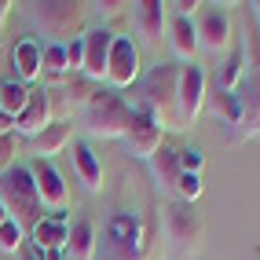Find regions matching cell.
Listing matches in <instances>:
<instances>
[{
  "instance_id": "9",
  "label": "cell",
  "mask_w": 260,
  "mask_h": 260,
  "mask_svg": "<svg viewBox=\"0 0 260 260\" xmlns=\"http://www.w3.org/2000/svg\"><path fill=\"white\" fill-rule=\"evenodd\" d=\"M140 81V44L132 37H117L110 44V59H107V84L114 88H132Z\"/></svg>"
},
{
  "instance_id": "25",
  "label": "cell",
  "mask_w": 260,
  "mask_h": 260,
  "mask_svg": "<svg viewBox=\"0 0 260 260\" xmlns=\"http://www.w3.org/2000/svg\"><path fill=\"white\" fill-rule=\"evenodd\" d=\"M26 103H29V88L22 81H0V110H4L11 121L26 110Z\"/></svg>"
},
{
  "instance_id": "23",
  "label": "cell",
  "mask_w": 260,
  "mask_h": 260,
  "mask_svg": "<svg viewBox=\"0 0 260 260\" xmlns=\"http://www.w3.org/2000/svg\"><path fill=\"white\" fill-rule=\"evenodd\" d=\"M66 143H70V125H55V121H51L41 136H33V150H37V158H44V161H51Z\"/></svg>"
},
{
  "instance_id": "11",
  "label": "cell",
  "mask_w": 260,
  "mask_h": 260,
  "mask_svg": "<svg viewBox=\"0 0 260 260\" xmlns=\"http://www.w3.org/2000/svg\"><path fill=\"white\" fill-rule=\"evenodd\" d=\"M29 172H33V183H37L41 205H44V209L62 213V209H66V198H70V190H66V180H62V172L55 169V161L37 158V161L29 165Z\"/></svg>"
},
{
  "instance_id": "26",
  "label": "cell",
  "mask_w": 260,
  "mask_h": 260,
  "mask_svg": "<svg viewBox=\"0 0 260 260\" xmlns=\"http://www.w3.org/2000/svg\"><path fill=\"white\" fill-rule=\"evenodd\" d=\"M150 161H154V176H158L165 187H176V180H180V150L161 147Z\"/></svg>"
},
{
  "instance_id": "31",
  "label": "cell",
  "mask_w": 260,
  "mask_h": 260,
  "mask_svg": "<svg viewBox=\"0 0 260 260\" xmlns=\"http://www.w3.org/2000/svg\"><path fill=\"white\" fill-rule=\"evenodd\" d=\"M66 62H70V74H77L81 66H84V41L81 37L66 44Z\"/></svg>"
},
{
  "instance_id": "19",
  "label": "cell",
  "mask_w": 260,
  "mask_h": 260,
  "mask_svg": "<svg viewBox=\"0 0 260 260\" xmlns=\"http://www.w3.org/2000/svg\"><path fill=\"white\" fill-rule=\"evenodd\" d=\"M132 19L147 41H158L161 26H165V4L161 0H140V4H132Z\"/></svg>"
},
{
  "instance_id": "27",
  "label": "cell",
  "mask_w": 260,
  "mask_h": 260,
  "mask_svg": "<svg viewBox=\"0 0 260 260\" xmlns=\"http://www.w3.org/2000/svg\"><path fill=\"white\" fill-rule=\"evenodd\" d=\"M172 190L180 194V202L194 205L198 194H202V172H180V180H176V187H172Z\"/></svg>"
},
{
  "instance_id": "18",
  "label": "cell",
  "mask_w": 260,
  "mask_h": 260,
  "mask_svg": "<svg viewBox=\"0 0 260 260\" xmlns=\"http://www.w3.org/2000/svg\"><path fill=\"white\" fill-rule=\"evenodd\" d=\"M74 169H77V176L81 183L88 187V190H99L103 187V161H99V154L92 150V143H74Z\"/></svg>"
},
{
  "instance_id": "21",
  "label": "cell",
  "mask_w": 260,
  "mask_h": 260,
  "mask_svg": "<svg viewBox=\"0 0 260 260\" xmlns=\"http://www.w3.org/2000/svg\"><path fill=\"white\" fill-rule=\"evenodd\" d=\"M205 103H209V110L216 114V121H223V125H242V99L238 92H223L213 84V92L205 95Z\"/></svg>"
},
{
  "instance_id": "10",
  "label": "cell",
  "mask_w": 260,
  "mask_h": 260,
  "mask_svg": "<svg viewBox=\"0 0 260 260\" xmlns=\"http://www.w3.org/2000/svg\"><path fill=\"white\" fill-rule=\"evenodd\" d=\"M194 29H198V48H205V51H213V55H220V51H228L231 48V15L223 11L220 4H209L202 11V19L194 22Z\"/></svg>"
},
{
  "instance_id": "1",
  "label": "cell",
  "mask_w": 260,
  "mask_h": 260,
  "mask_svg": "<svg viewBox=\"0 0 260 260\" xmlns=\"http://www.w3.org/2000/svg\"><path fill=\"white\" fill-rule=\"evenodd\" d=\"M26 15L48 37V44H70L84 29L88 4H77V0H44V4H26Z\"/></svg>"
},
{
  "instance_id": "15",
  "label": "cell",
  "mask_w": 260,
  "mask_h": 260,
  "mask_svg": "<svg viewBox=\"0 0 260 260\" xmlns=\"http://www.w3.org/2000/svg\"><path fill=\"white\" fill-rule=\"evenodd\" d=\"M66 235H70V216L66 213H51L33 228V249L51 253V249H66Z\"/></svg>"
},
{
  "instance_id": "14",
  "label": "cell",
  "mask_w": 260,
  "mask_h": 260,
  "mask_svg": "<svg viewBox=\"0 0 260 260\" xmlns=\"http://www.w3.org/2000/svg\"><path fill=\"white\" fill-rule=\"evenodd\" d=\"M165 228H169V238L172 242H180V246H194L202 223H198L194 209H190L187 202H172L169 209H165Z\"/></svg>"
},
{
  "instance_id": "34",
  "label": "cell",
  "mask_w": 260,
  "mask_h": 260,
  "mask_svg": "<svg viewBox=\"0 0 260 260\" xmlns=\"http://www.w3.org/2000/svg\"><path fill=\"white\" fill-rule=\"evenodd\" d=\"M4 220H11V213H8V205L0 202V223H4Z\"/></svg>"
},
{
  "instance_id": "16",
  "label": "cell",
  "mask_w": 260,
  "mask_h": 260,
  "mask_svg": "<svg viewBox=\"0 0 260 260\" xmlns=\"http://www.w3.org/2000/svg\"><path fill=\"white\" fill-rule=\"evenodd\" d=\"M41 55H44V44H41V41H33V37H22L19 44L11 48L15 77H19L26 88H29V81H37V77H41Z\"/></svg>"
},
{
  "instance_id": "8",
  "label": "cell",
  "mask_w": 260,
  "mask_h": 260,
  "mask_svg": "<svg viewBox=\"0 0 260 260\" xmlns=\"http://www.w3.org/2000/svg\"><path fill=\"white\" fill-rule=\"evenodd\" d=\"M125 147H128L132 158H143V161H150L154 154L165 147V128L154 121L150 110L132 107V125H128V132H125Z\"/></svg>"
},
{
  "instance_id": "7",
  "label": "cell",
  "mask_w": 260,
  "mask_h": 260,
  "mask_svg": "<svg viewBox=\"0 0 260 260\" xmlns=\"http://www.w3.org/2000/svg\"><path fill=\"white\" fill-rule=\"evenodd\" d=\"M205 95H209V74H205V66L183 62L180 77H176V114H180L183 128L198 121V114L205 107Z\"/></svg>"
},
{
  "instance_id": "30",
  "label": "cell",
  "mask_w": 260,
  "mask_h": 260,
  "mask_svg": "<svg viewBox=\"0 0 260 260\" xmlns=\"http://www.w3.org/2000/svg\"><path fill=\"white\" fill-rule=\"evenodd\" d=\"M8 169H15V132L0 136V176H4Z\"/></svg>"
},
{
  "instance_id": "4",
  "label": "cell",
  "mask_w": 260,
  "mask_h": 260,
  "mask_svg": "<svg viewBox=\"0 0 260 260\" xmlns=\"http://www.w3.org/2000/svg\"><path fill=\"white\" fill-rule=\"evenodd\" d=\"M176 77H180V66L161 62V66H154L150 77L143 81V103L140 107L150 110L161 128H183L180 114H176Z\"/></svg>"
},
{
  "instance_id": "2",
  "label": "cell",
  "mask_w": 260,
  "mask_h": 260,
  "mask_svg": "<svg viewBox=\"0 0 260 260\" xmlns=\"http://www.w3.org/2000/svg\"><path fill=\"white\" fill-rule=\"evenodd\" d=\"M0 202L8 205L11 220L19 223V228H37L44 220V205H41V194H37V183H33V172L29 165H15L4 172V180H0Z\"/></svg>"
},
{
  "instance_id": "17",
  "label": "cell",
  "mask_w": 260,
  "mask_h": 260,
  "mask_svg": "<svg viewBox=\"0 0 260 260\" xmlns=\"http://www.w3.org/2000/svg\"><path fill=\"white\" fill-rule=\"evenodd\" d=\"M95 249H99L95 228L84 216L74 220L70 223V235H66V256H70V260H95Z\"/></svg>"
},
{
  "instance_id": "29",
  "label": "cell",
  "mask_w": 260,
  "mask_h": 260,
  "mask_svg": "<svg viewBox=\"0 0 260 260\" xmlns=\"http://www.w3.org/2000/svg\"><path fill=\"white\" fill-rule=\"evenodd\" d=\"M202 165H205V154L198 147L180 150V172H202Z\"/></svg>"
},
{
  "instance_id": "22",
  "label": "cell",
  "mask_w": 260,
  "mask_h": 260,
  "mask_svg": "<svg viewBox=\"0 0 260 260\" xmlns=\"http://www.w3.org/2000/svg\"><path fill=\"white\" fill-rule=\"evenodd\" d=\"M172 51L183 59V62H194V51H198V29L190 19L183 15H172Z\"/></svg>"
},
{
  "instance_id": "36",
  "label": "cell",
  "mask_w": 260,
  "mask_h": 260,
  "mask_svg": "<svg viewBox=\"0 0 260 260\" xmlns=\"http://www.w3.org/2000/svg\"><path fill=\"white\" fill-rule=\"evenodd\" d=\"M22 260H41V256H37V253H26V256H22Z\"/></svg>"
},
{
  "instance_id": "24",
  "label": "cell",
  "mask_w": 260,
  "mask_h": 260,
  "mask_svg": "<svg viewBox=\"0 0 260 260\" xmlns=\"http://www.w3.org/2000/svg\"><path fill=\"white\" fill-rule=\"evenodd\" d=\"M41 74H44L51 84H62L66 77H70V62H66V44H44Z\"/></svg>"
},
{
  "instance_id": "12",
  "label": "cell",
  "mask_w": 260,
  "mask_h": 260,
  "mask_svg": "<svg viewBox=\"0 0 260 260\" xmlns=\"http://www.w3.org/2000/svg\"><path fill=\"white\" fill-rule=\"evenodd\" d=\"M48 125H51V92L48 88H29L26 110L15 117V132L33 140V136H41Z\"/></svg>"
},
{
  "instance_id": "13",
  "label": "cell",
  "mask_w": 260,
  "mask_h": 260,
  "mask_svg": "<svg viewBox=\"0 0 260 260\" xmlns=\"http://www.w3.org/2000/svg\"><path fill=\"white\" fill-rule=\"evenodd\" d=\"M81 41H84V66H81V74L88 81H107V59H110L114 33L110 29H88Z\"/></svg>"
},
{
  "instance_id": "33",
  "label": "cell",
  "mask_w": 260,
  "mask_h": 260,
  "mask_svg": "<svg viewBox=\"0 0 260 260\" xmlns=\"http://www.w3.org/2000/svg\"><path fill=\"white\" fill-rule=\"evenodd\" d=\"M4 19H8V4L0 0V29H4Z\"/></svg>"
},
{
  "instance_id": "32",
  "label": "cell",
  "mask_w": 260,
  "mask_h": 260,
  "mask_svg": "<svg viewBox=\"0 0 260 260\" xmlns=\"http://www.w3.org/2000/svg\"><path fill=\"white\" fill-rule=\"evenodd\" d=\"M8 132H15V121H11L4 110H0V136H8Z\"/></svg>"
},
{
  "instance_id": "35",
  "label": "cell",
  "mask_w": 260,
  "mask_h": 260,
  "mask_svg": "<svg viewBox=\"0 0 260 260\" xmlns=\"http://www.w3.org/2000/svg\"><path fill=\"white\" fill-rule=\"evenodd\" d=\"M253 8V15H256V22H260V0H256V4H249Z\"/></svg>"
},
{
  "instance_id": "3",
  "label": "cell",
  "mask_w": 260,
  "mask_h": 260,
  "mask_svg": "<svg viewBox=\"0 0 260 260\" xmlns=\"http://www.w3.org/2000/svg\"><path fill=\"white\" fill-rule=\"evenodd\" d=\"M99 260H147V242H143V223L136 213H114L103 228L99 238Z\"/></svg>"
},
{
  "instance_id": "6",
  "label": "cell",
  "mask_w": 260,
  "mask_h": 260,
  "mask_svg": "<svg viewBox=\"0 0 260 260\" xmlns=\"http://www.w3.org/2000/svg\"><path fill=\"white\" fill-rule=\"evenodd\" d=\"M246 77H242V125L238 136H260V37H246Z\"/></svg>"
},
{
  "instance_id": "28",
  "label": "cell",
  "mask_w": 260,
  "mask_h": 260,
  "mask_svg": "<svg viewBox=\"0 0 260 260\" xmlns=\"http://www.w3.org/2000/svg\"><path fill=\"white\" fill-rule=\"evenodd\" d=\"M22 238H26V231H22L15 220H4V223H0V249H4V253H19V249H22Z\"/></svg>"
},
{
  "instance_id": "5",
  "label": "cell",
  "mask_w": 260,
  "mask_h": 260,
  "mask_svg": "<svg viewBox=\"0 0 260 260\" xmlns=\"http://www.w3.org/2000/svg\"><path fill=\"white\" fill-rule=\"evenodd\" d=\"M84 125H88L92 136H103V140H125V132L132 125V107L117 92L99 88L84 107Z\"/></svg>"
},
{
  "instance_id": "20",
  "label": "cell",
  "mask_w": 260,
  "mask_h": 260,
  "mask_svg": "<svg viewBox=\"0 0 260 260\" xmlns=\"http://www.w3.org/2000/svg\"><path fill=\"white\" fill-rule=\"evenodd\" d=\"M242 77H246V48L242 44H235L231 48V55H228V62L216 70V88H223V92H238L242 88Z\"/></svg>"
}]
</instances>
